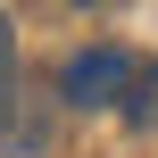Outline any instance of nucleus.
<instances>
[{
  "label": "nucleus",
  "instance_id": "obj_3",
  "mask_svg": "<svg viewBox=\"0 0 158 158\" xmlns=\"http://www.w3.org/2000/svg\"><path fill=\"white\" fill-rule=\"evenodd\" d=\"M75 8H92V0H75Z\"/></svg>",
  "mask_w": 158,
  "mask_h": 158
},
{
  "label": "nucleus",
  "instance_id": "obj_1",
  "mask_svg": "<svg viewBox=\"0 0 158 158\" xmlns=\"http://www.w3.org/2000/svg\"><path fill=\"white\" fill-rule=\"evenodd\" d=\"M125 75H133V58H125L117 42H100V50H75V58L58 67V100H67V108H117Z\"/></svg>",
  "mask_w": 158,
  "mask_h": 158
},
{
  "label": "nucleus",
  "instance_id": "obj_2",
  "mask_svg": "<svg viewBox=\"0 0 158 158\" xmlns=\"http://www.w3.org/2000/svg\"><path fill=\"white\" fill-rule=\"evenodd\" d=\"M117 117H125L133 133H158V58L125 75V92H117Z\"/></svg>",
  "mask_w": 158,
  "mask_h": 158
}]
</instances>
